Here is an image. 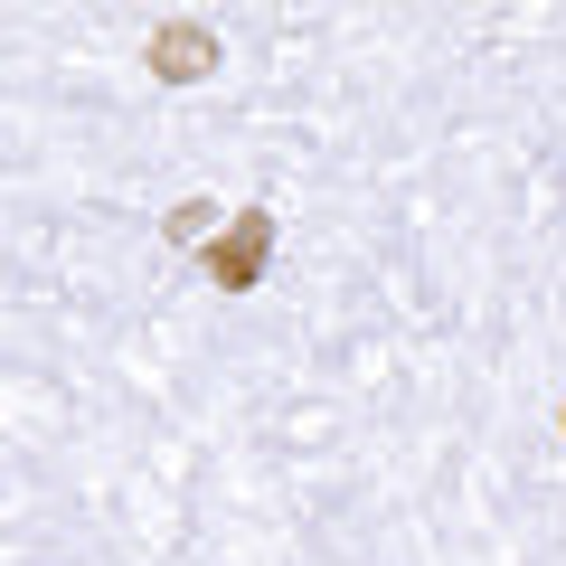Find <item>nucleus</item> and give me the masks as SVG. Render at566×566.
I'll list each match as a JSON object with an SVG mask.
<instances>
[{
	"instance_id": "nucleus-1",
	"label": "nucleus",
	"mask_w": 566,
	"mask_h": 566,
	"mask_svg": "<svg viewBox=\"0 0 566 566\" xmlns=\"http://www.w3.org/2000/svg\"><path fill=\"white\" fill-rule=\"evenodd\" d=\"M264 255H274V218H264V208H245V218H237V227L218 237V255H208V274H218L227 293H245V283L264 274Z\"/></svg>"
},
{
	"instance_id": "nucleus-2",
	"label": "nucleus",
	"mask_w": 566,
	"mask_h": 566,
	"mask_svg": "<svg viewBox=\"0 0 566 566\" xmlns=\"http://www.w3.org/2000/svg\"><path fill=\"white\" fill-rule=\"evenodd\" d=\"M151 66H161L170 85H189V76H208V66H218V39H208V29H189V20H170L161 39H151Z\"/></svg>"
}]
</instances>
